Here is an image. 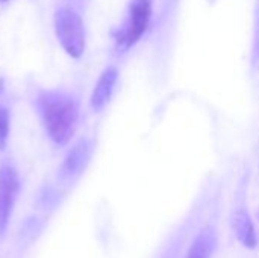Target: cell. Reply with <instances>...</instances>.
<instances>
[{"mask_svg":"<svg viewBox=\"0 0 259 258\" xmlns=\"http://www.w3.org/2000/svg\"><path fill=\"white\" fill-rule=\"evenodd\" d=\"M9 126H11V117L6 106L0 105V151L6 148L8 137H9Z\"/></svg>","mask_w":259,"mask_h":258,"instance_id":"9","label":"cell"},{"mask_svg":"<svg viewBox=\"0 0 259 258\" xmlns=\"http://www.w3.org/2000/svg\"><path fill=\"white\" fill-rule=\"evenodd\" d=\"M0 2H6V0H0Z\"/></svg>","mask_w":259,"mask_h":258,"instance_id":"10","label":"cell"},{"mask_svg":"<svg viewBox=\"0 0 259 258\" xmlns=\"http://www.w3.org/2000/svg\"><path fill=\"white\" fill-rule=\"evenodd\" d=\"M94 154V141L91 138H80L67 154L61 170L59 179L64 184L76 181L87 169Z\"/></svg>","mask_w":259,"mask_h":258,"instance_id":"5","label":"cell"},{"mask_svg":"<svg viewBox=\"0 0 259 258\" xmlns=\"http://www.w3.org/2000/svg\"><path fill=\"white\" fill-rule=\"evenodd\" d=\"M35 105L49 138L58 146H65L77 129L79 100L65 91L44 90L38 93Z\"/></svg>","mask_w":259,"mask_h":258,"instance_id":"1","label":"cell"},{"mask_svg":"<svg viewBox=\"0 0 259 258\" xmlns=\"http://www.w3.org/2000/svg\"><path fill=\"white\" fill-rule=\"evenodd\" d=\"M117 81H118V70L115 67H108L100 75L91 94V108L96 113L102 111L109 103L112 93L115 90Z\"/></svg>","mask_w":259,"mask_h":258,"instance_id":"8","label":"cell"},{"mask_svg":"<svg viewBox=\"0 0 259 258\" xmlns=\"http://www.w3.org/2000/svg\"><path fill=\"white\" fill-rule=\"evenodd\" d=\"M232 230H234V234L237 236L238 242L244 248L256 249V246H258L256 228H255V224H253V219H252L250 213L247 211V208L244 205L238 207L237 211L234 213Z\"/></svg>","mask_w":259,"mask_h":258,"instance_id":"7","label":"cell"},{"mask_svg":"<svg viewBox=\"0 0 259 258\" xmlns=\"http://www.w3.org/2000/svg\"><path fill=\"white\" fill-rule=\"evenodd\" d=\"M55 32L61 46L71 58L82 56L85 50V29L74 11L62 8L55 14Z\"/></svg>","mask_w":259,"mask_h":258,"instance_id":"2","label":"cell"},{"mask_svg":"<svg viewBox=\"0 0 259 258\" xmlns=\"http://www.w3.org/2000/svg\"><path fill=\"white\" fill-rule=\"evenodd\" d=\"M20 192V179L17 170L11 164L0 166V237L8 230L14 205Z\"/></svg>","mask_w":259,"mask_h":258,"instance_id":"4","label":"cell"},{"mask_svg":"<svg viewBox=\"0 0 259 258\" xmlns=\"http://www.w3.org/2000/svg\"><path fill=\"white\" fill-rule=\"evenodd\" d=\"M152 15L150 0H132L129 6L127 24L117 35V50L126 52L146 32Z\"/></svg>","mask_w":259,"mask_h":258,"instance_id":"3","label":"cell"},{"mask_svg":"<svg viewBox=\"0 0 259 258\" xmlns=\"http://www.w3.org/2000/svg\"><path fill=\"white\" fill-rule=\"evenodd\" d=\"M215 217H211L193 237L184 258H214L219 245Z\"/></svg>","mask_w":259,"mask_h":258,"instance_id":"6","label":"cell"}]
</instances>
